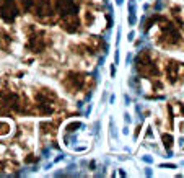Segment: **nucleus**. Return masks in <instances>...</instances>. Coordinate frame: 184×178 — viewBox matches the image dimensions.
<instances>
[{
  "mask_svg": "<svg viewBox=\"0 0 184 178\" xmlns=\"http://www.w3.org/2000/svg\"><path fill=\"white\" fill-rule=\"evenodd\" d=\"M28 96L31 98L34 108V116H54L62 110V102L59 98V95L55 93L52 88L46 87V85H36L31 88V92L28 93Z\"/></svg>",
  "mask_w": 184,
  "mask_h": 178,
  "instance_id": "obj_1",
  "label": "nucleus"
},
{
  "mask_svg": "<svg viewBox=\"0 0 184 178\" xmlns=\"http://www.w3.org/2000/svg\"><path fill=\"white\" fill-rule=\"evenodd\" d=\"M21 31L25 36V49L28 54H47L52 47V36L42 28L36 26L33 23H25L21 26Z\"/></svg>",
  "mask_w": 184,
  "mask_h": 178,
  "instance_id": "obj_2",
  "label": "nucleus"
},
{
  "mask_svg": "<svg viewBox=\"0 0 184 178\" xmlns=\"http://www.w3.org/2000/svg\"><path fill=\"white\" fill-rule=\"evenodd\" d=\"M153 25L157 26V39L155 41L158 46H161L163 49H176V47L182 46V34L174 21H171L166 17L157 15Z\"/></svg>",
  "mask_w": 184,
  "mask_h": 178,
  "instance_id": "obj_3",
  "label": "nucleus"
},
{
  "mask_svg": "<svg viewBox=\"0 0 184 178\" xmlns=\"http://www.w3.org/2000/svg\"><path fill=\"white\" fill-rule=\"evenodd\" d=\"M135 67H137L139 74L145 79H155V77L161 75V66L158 64L151 51H142L135 57Z\"/></svg>",
  "mask_w": 184,
  "mask_h": 178,
  "instance_id": "obj_4",
  "label": "nucleus"
},
{
  "mask_svg": "<svg viewBox=\"0 0 184 178\" xmlns=\"http://www.w3.org/2000/svg\"><path fill=\"white\" fill-rule=\"evenodd\" d=\"M88 82H90V77L80 70H67L61 79V85L64 87V90L73 96L78 95L80 92H86Z\"/></svg>",
  "mask_w": 184,
  "mask_h": 178,
  "instance_id": "obj_5",
  "label": "nucleus"
},
{
  "mask_svg": "<svg viewBox=\"0 0 184 178\" xmlns=\"http://www.w3.org/2000/svg\"><path fill=\"white\" fill-rule=\"evenodd\" d=\"M161 74L165 75L166 83L176 87L184 80V62L176 59H166L165 66L161 67Z\"/></svg>",
  "mask_w": 184,
  "mask_h": 178,
  "instance_id": "obj_6",
  "label": "nucleus"
},
{
  "mask_svg": "<svg viewBox=\"0 0 184 178\" xmlns=\"http://www.w3.org/2000/svg\"><path fill=\"white\" fill-rule=\"evenodd\" d=\"M31 17H33L38 23L41 25H51L55 20V11L52 0H38V3L34 5V8L31 10Z\"/></svg>",
  "mask_w": 184,
  "mask_h": 178,
  "instance_id": "obj_7",
  "label": "nucleus"
},
{
  "mask_svg": "<svg viewBox=\"0 0 184 178\" xmlns=\"http://www.w3.org/2000/svg\"><path fill=\"white\" fill-rule=\"evenodd\" d=\"M21 10L17 0H0V21L7 26H11L18 21Z\"/></svg>",
  "mask_w": 184,
  "mask_h": 178,
  "instance_id": "obj_8",
  "label": "nucleus"
},
{
  "mask_svg": "<svg viewBox=\"0 0 184 178\" xmlns=\"http://www.w3.org/2000/svg\"><path fill=\"white\" fill-rule=\"evenodd\" d=\"M57 124L59 119H49V121H41L38 126V134L42 144H49V142H55V136H57Z\"/></svg>",
  "mask_w": 184,
  "mask_h": 178,
  "instance_id": "obj_9",
  "label": "nucleus"
},
{
  "mask_svg": "<svg viewBox=\"0 0 184 178\" xmlns=\"http://www.w3.org/2000/svg\"><path fill=\"white\" fill-rule=\"evenodd\" d=\"M52 5H54L55 17L59 18L69 17V15H78L80 11V5L77 0H54Z\"/></svg>",
  "mask_w": 184,
  "mask_h": 178,
  "instance_id": "obj_10",
  "label": "nucleus"
},
{
  "mask_svg": "<svg viewBox=\"0 0 184 178\" xmlns=\"http://www.w3.org/2000/svg\"><path fill=\"white\" fill-rule=\"evenodd\" d=\"M59 26H61V30H64L69 34H77L82 30V21H80L78 15H69V17L61 18Z\"/></svg>",
  "mask_w": 184,
  "mask_h": 178,
  "instance_id": "obj_11",
  "label": "nucleus"
},
{
  "mask_svg": "<svg viewBox=\"0 0 184 178\" xmlns=\"http://www.w3.org/2000/svg\"><path fill=\"white\" fill-rule=\"evenodd\" d=\"M20 168L18 162L15 157H0V173L3 175H10V173H15Z\"/></svg>",
  "mask_w": 184,
  "mask_h": 178,
  "instance_id": "obj_12",
  "label": "nucleus"
},
{
  "mask_svg": "<svg viewBox=\"0 0 184 178\" xmlns=\"http://www.w3.org/2000/svg\"><path fill=\"white\" fill-rule=\"evenodd\" d=\"M13 43H15L13 34H11L7 28L0 26V52H8V51H11Z\"/></svg>",
  "mask_w": 184,
  "mask_h": 178,
  "instance_id": "obj_13",
  "label": "nucleus"
},
{
  "mask_svg": "<svg viewBox=\"0 0 184 178\" xmlns=\"http://www.w3.org/2000/svg\"><path fill=\"white\" fill-rule=\"evenodd\" d=\"M13 132V123L7 116H0V137H8Z\"/></svg>",
  "mask_w": 184,
  "mask_h": 178,
  "instance_id": "obj_14",
  "label": "nucleus"
},
{
  "mask_svg": "<svg viewBox=\"0 0 184 178\" xmlns=\"http://www.w3.org/2000/svg\"><path fill=\"white\" fill-rule=\"evenodd\" d=\"M17 2H18V7L21 10V13L30 15L31 10L34 8V5L38 3V0H17Z\"/></svg>",
  "mask_w": 184,
  "mask_h": 178,
  "instance_id": "obj_15",
  "label": "nucleus"
},
{
  "mask_svg": "<svg viewBox=\"0 0 184 178\" xmlns=\"http://www.w3.org/2000/svg\"><path fill=\"white\" fill-rule=\"evenodd\" d=\"M161 142H163V147H165L166 150H170V149L174 145V137H173V134H171L170 131L161 132Z\"/></svg>",
  "mask_w": 184,
  "mask_h": 178,
  "instance_id": "obj_16",
  "label": "nucleus"
},
{
  "mask_svg": "<svg viewBox=\"0 0 184 178\" xmlns=\"http://www.w3.org/2000/svg\"><path fill=\"white\" fill-rule=\"evenodd\" d=\"M23 162H25V163H33V162H38V155H34L33 152H25V155H23Z\"/></svg>",
  "mask_w": 184,
  "mask_h": 178,
  "instance_id": "obj_17",
  "label": "nucleus"
},
{
  "mask_svg": "<svg viewBox=\"0 0 184 178\" xmlns=\"http://www.w3.org/2000/svg\"><path fill=\"white\" fill-rule=\"evenodd\" d=\"M178 129H179V132H182V134H184V119L178 121Z\"/></svg>",
  "mask_w": 184,
  "mask_h": 178,
  "instance_id": "obj_18",
  "label": "nucleus"
},
{
  "mask_svg": "<svg viewBox=\"0 0 184 178\" xmlns=\"http://www.w3.org/2000/svg\"><path fill=\"white\" fill-rule=\"evenodd\" d=\"M160 167L161 168H176V165L174 163H161Z\"/></svg>",
  "mask_w": 184,
  "mask_h": 178,
  "instance_id": "obj_19",
  "label": "nucleus"
},
{
  "mask_svg": "<svg viewBox=\"0 0 184 178\" xmlns=\"http://www.w3.org/2000/svg\"><path fill=\"white\" fill-rule=\"evenodd\" d=\"M116 75V67H114V64L111 66V77H114Z\"/></svg>",
  "mask_w": 184,
  "mask_h": 178,
  "instance_id": "obj_20",
  "label": "nucleus"
},
{
  "mask_svg": "<svg viewBox=\"0 0 184 178\" xmlns=\"http://www.w3.org/2000/svg\"><path fill=\"white\" fill-rule=\"evenodd\" d=\"M134 36H135V33H134V31H132V33L129 34V41H132V38H134Z\"/></svg>",
  "mask_w": 184,
  "mask_h": 178,
  "instance_id": "obj_21",
  "label": "nucleus"
},
{
  "mask_svg": "<svg viewBox=\"0 0 184 178\" xmlns=\"http://www.w3.org/2000/svg\"><path fill=\"white\" fill-rule=\"evenodd\" d=\"M122 2H124V0H116V3H117V5H122Z\"/></svg>",
  "mask_w": 184,
  "mask_h": 178,
  "instance_id": "obj_22",
  "label": "nucleus"
},
{
  "mask_svg": "<svg viewBox=\"0 0 184 178\" xmlns=\"http://www.w3.org/2000/svg\"><path fill=\"white\" fill-rule=\"evenodd\" d=\"M179 150H181V152H184V145H181V147H179Z\"/></svg>",
  "mask_w": 184,
  "mask_h": 178,
  "instance_id": "obj_23",
  "label": "nucleus"
},
{
  "mask_svg": "<svg viewBox=\"0 0 184 178\" xmlns=\"http://www.w3.org/2000/svg\"><path fill=\"white\" fill-rule=\"evenodd\" d=\"M182 28H184V26H182Z\"/></svg>",
  "mask_w": 184,
  "mask_h": 178,
  "instance_id": "obj_24",
  "label": "nucleus"
}]
</instances>
